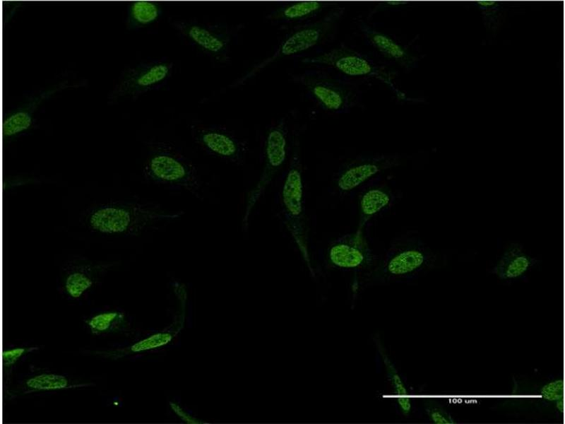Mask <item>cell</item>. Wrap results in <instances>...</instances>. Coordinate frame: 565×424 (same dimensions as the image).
Returning a JSON list of instances; mask_svg holds the SVG:
<instances>
[{
    "label": "cell",
    "mask_w": 565,
    "mask_h": 424,
    "mask_svg": "<svg viewBox=\"0 0 565 424\" xmlns=\"http://www.w3.org/2000/svg\"><path fill=\"white\" fill-rule=\"evenodd\" d=\"M69 81H62L40 93L23 107L8 115L2 122V136L8 139L30 129L33 123V113L45 100L69 87Z\"/></svg>",
    "instance_id": "13"
},
{
    "label": "cell",
    "mask_w": 565,
    "mask_h": 424,
    "mask_svg": "<svg viewBox=\"0 0 565 424\" xmlns=\"http://www.w3.org/2000/svg\"><path fill=\"white\" fill-rule=\"evenodd\" d=\"M183 212H169L140 204L114 203L93 208L88 214L87 223L95 232L107 235L137 234L165 220L179 218Z\"/></svg>",
    "instance_id": "1"
},
{
    "label": "cell",
    "mask_w": 565,
    "mask_h": 424,
    "mask_svg": "<svg viewBox=\"0 0 565 424\" xmlns=\"http://www.w3.org/2000/svg\"><path fill=\"white\" fill-rule=\"evenodd\" d=\"M38 347H21L16 348L9 350H6L2 352V364L4 370H8L12 367L23 355L38 350Z\"/></svg>",
    "instance_id": "25"
},
{
    "label": "cell",
    "mask_w": 565,
    "mask_h": 424,
    "mask_svg": "<svg viewBox=\"0 0 565 424\" xmlns=\"http://www.w3.org/2000/svg\"><path fill=\"white\" fill-rule=\"evenodd\" d=\"M406 1H382L377 4L373 10L369 13V16H371L376 13L378 11H382L383 8H388L390 6H398L400 4H406Z\"/></svg>",
    "instance_id": "29"
},
{
    "label": "cell",
    "mask_w": 565,
    "mask_h": 424,
    "mask_svg": "<svg viewBox=\"0 0 565 424\" xmlns=\"http://www.w3.org/2000/svg\"><path fill=\"white\" fill-rule=\"evenodd\" d=\"M376 342L379 352L384 363L388 375L391 379V381L396 391L398 405L400 406L402 412L407 415L411 410V401L408 396L406 388L393 364L391 363L386 353L383 348L381 343L378 341Z\"/></svg>",
    "instance_id": "24"
},
{
    "label": "cell",
    "mask_w": 565,
    "mask_h": 424,
    "mask_svg": "<svg viewBox=\"0 0 565 424\" xmlns=\"http://www.w3.org/2000/svg\"><path fill=\"white\" fill-rule=\"evenodd\" d=\"M393 200V194L388 187L376 186L366 190L359 199V213L357 234H362L367 223L379 212L389 206Z\"/></svg>",
    "instance_id": "16"
},
{
    "label": "cell",
    "mask_w": 565,
    "mask_h": 424,
    "mask_svg": "<svg viewBox=\"0 0 565 424\" xmlns=\"http://www.w3.org/2000/svg\"><path fill=\"white\" fill-rule=\"evenodd\" d=\"M170 405L172 409L174 411V413L177 415H178L181 418V419L185 423L189 424H198L203 423L196 419L195 418L191 416L186 411H184L178 404L174 402H170Z\"/></svg>",
    "instance_id": "28"
},
{
    "label": "cell",
    "mask_w": 565,
    "mask_h": 424,
    "mask_svg": "<svg viewBox=\"0 0 565 424\" xmlns=\"http://www.w3.org/2000/svg\"><path fill=\"white\" fill-rule=\"evenodd\" d=\"M336 6L337 3L329 1H297L277 8L268 15V18L273 20H302L315 16L326 8Z\"/></svg>",
    "instance_id": "17"
},
{
    "label": "cell",
    "mask_w": 565,
    "mask_h": 424,
    "mask_svg": "<svg viewBox=\"0 0 565 424\" xmlns=\"http://www.w3.org/2000/svg\"><path fill=\"white\" fill-rule=\"evenodd\" d=\"M161 12V7L155 2L133 1L129 6L126 28L128 30H133L148 25L155 21Z\"/></svg>",
    "instance_id": "22"
},
{
    "label": "cell",
    "mask_w": 565,
    "mask_h": 424,
    "mask_svg": "<svg viewBox=\"0 0 565 424\" xmlns=\"http://www.w3.org/2000/svg\"><path fill=\"white\" fill-rule=\"evenodd\" d=\"M537 263L538 259L528 253L523 244L512 241L504 247L492 272L500 280H515L523 276Z\"/></svg>",
    "instance_id": "12"
},
{
    "label": "cell",
    "mask_w": 565,
    "mask_h": 424,
    "mask_svg": "<svg viewBox=\"0 0 565 424\" xmlns=\"http://www.w3.org/2000/svg\"><path fill=\"white\" fill-rule=\"evenodd\" d=\"M199 141L213 154L227 159H235L240 149L234 139L226 133L215 130H206L201 133Z\"/></svg>",
    "instance_id": "20"
},
{
    "label": "cell",
    "mask_w": 565,
    "mask_h": 424,
    "mask_svg": "<svg viewBox=\"0 0 565 424\" xmlns=\"http://www.w3.org/2000/svg\"><path fill=\"white\" fill-rule=\"evenodd\" d=\"M305 64H321L333 67L350 76H367L375 78L388 86L399 99L405 95L394 84L396 76L393 71L377 65L357 51L341 45L328 52L302 60Z\"/></svg>",
    "instance_id": "4"
},
{
    "label": "cell",
    "mask_w": 565,
    "mask_h": 424,
    "mask_svg": "<svg viewBox=\"0 0 565 424\" xmlns=\"http://www.w3.org/2000/svg\"><path fill=\"white\" fill-rule=\"evenodd\" d=\"M287 145L285 122L284 120H280L276 125L270 128L267 134L263 169L258 182L248 194L242 217L244 228H246L248 225L249 217L255 205L285 163L287 157Z\"/></svg>",
    "instance_id": "6"
},
{
    "label": "cell",
    "mask_w": 565,
    "mask_h": 424,
    "mask_svg": "<svg viewBox=\"0 0 565 424\" xmlns=\"http://www.w3.org/2000/svg\"><path fill=\"white\" fill-rule=\"evenodd\" d=\"M554 402H555V407L557 409V411L559 412L563 413H564V396L560 398V399H557V400H556Z\"/></svg>",
    "instance_id": "30"
},
{
    "label": "cell",
    "mask_w": 565,
    "mask_h": 424,
    "mask_svg": "<svg viewBox=\"0 0 565 424\" xmlns=\"http://www.w3.org/2000/svg\"><path fill=\"white\" fill-rule=\"evenodd\" d=\"M85 323L90 332L97 335L124 331L129 326L126 314L119 311L99 313L86 319Z\"/></svg>",
    "instance_id": "23"
},
{
    "label": "cell",
    "mask_w": 565,
    "mask_h": 424,
    "mask_svg": "<svg viewBox=\"0 0 565 424\" xmlns=\"http://www.w3.org/2000/svg\"><path fill=\"white\" fill-rule=\"evenodd\" d=\"M329 263L342 269H357L370 265L374 256L362 234L350 233L335 240L327 253Z\"/></svg>",
    "instance_id": "11"
},
{
    "label": "cell",
    "mask_w": 565,
    "mask_h": 424,
    "mask_svg": "<svg viewBox=\"0 0 565 424\" xmlns=\"http://www.w3.org/2000/svg\"><path fill=\"white\" fill-rule=\"evenodd\" d=\"M93 385L91 382H73L69 378L57 374L43 373L26 379L18 394H27L33 392L49 391Z\"/></svg>",
    "instance_id": "18"
},
{
    "label": "cell",
    "mask_w": 565,
    "mask_h": 424,
    "mask_svg": "<svg viewBox=\"0 0 565 424\" xmlns=\"http://www.w3.org/2000/svg\"><path fill=\"white\" fill-rule=\"evenodd\" d=\"M426 411L430 420L436 424H455L456 420L444 408L437 405H428Z\"/></svg>",
    "instance_id": "27"
},
{
    "label": "cell",
    "mask_w": 565,
    "mask_h": 424,
    "mask_svg": "<svg viewBox=\"0 0 565 424\" xmlns=\"http://www.w3.org/2000/svg\"><path fill=\"white\" fill-rule=\"evenodd\" d=\"M324 110L338 112L352 107L356 100L353 90L344 83L319 71H306L293 76Z\"/></svg>",
    "instance_id": "7"
},
{
    "label": "cell",
    "mask_w": 565,
    "mask_h": 424,
    "mask_svg": "<svg viewBox=\"0 0 565 424\" xmlns=\"http://www.w3.org/2000/svg\"><path fill=\"white\" fill-rule=\"evenodd\" d=\"M564 380L557 379L543 385L540 394L542 399L548 401H555L564 396Z\"/></svg>",
    "instance_id": "26"
},
{
    "label": "cell",
    "mask_w": 565,
    "mask_h": 424,
    "mask_svg": "<svg viewBox=\"0 0 565 424\" xmlns=\"http://www.w3.org/2000/svg\"><path fill=\"white\" fill-rule=\"evenodd\" d=\"M477 2L484 6H492L496 3L494 1H478Z\"/></svg>",
    "instance_id": "31"
},
{
    "label": "cell",
    "mask_w": 565,
    "mask_h": 424,
    "mask_svg": "<svg viewBox=\"0 0 565 424\" xmlns=\"http://www.w3.org/2000/svg\"><path fill=\"white\" fill-rule=\"evenodd\" d=\"M113 265L112 263L82 264L73 266L64 278V290L71 298H79L94 285L98 275Z\"/></svg>",
    "instance_id": "14"
},
{
    "label": "cell",
    "mask_w": 565,
    "mask_h": 424,
    "mask_svg": "<svg viewBox=\"0 0 565 424\" xmlns=\"http://www.w3.org/2000/svg\"><path fill=\"white\" fill-rule=\"evenodd\" d=\"M399 157L390 155L367 156L355 160L338 176L336 185L343 192L360 186L374 175L399 165Z\"/></svg>",
    "instance_id": "10"
},
{
    "label": "cell",
    "mask_w": 565,
    "mask_h": 424,
    "mask_svg": "<svg viewBox=\"0 0 565 424\" xmlns=\"http://www.w3.org/2000/svg\"><path fill=\"white\" fill-rule=\"evenodd\" d=\"M345 11V7L336 6L321 19L298 27L286 37L270 57L256 65L237 81L235 85L244 84L262 69L280 59L299 54L323 42L335 31Z\"/></svg>",
    "instance_id": "3"
},
{
    "label": "cell",
    "mask_w": 565,
    "mask_h": 424,
    "mask_svg": "<svg viewBox=\"0 0 565 424\" xmlns=\"http://www.w3.org/2000/svg\"><path fill=\"white\" fill-rule=\"evenodd\" d=\"M177 28L186 37L208 52L218 54L223 52L227 48V38L206 27L184 23L177 24Z\"/></svg>",
    "instance_id": "19"
},
{
    "label": "cell",
    "mask_w": 565,
    "mask_h": 424,
    "mask_svg": "<svg viewBox=\"0 0 565 424\" xmlns=\"http://www.w3.org/2000/svg\"><path fill=\"white\" fill-rule=\"evenodd\" d=\"M358 25L371 45L384 57L404 66L410 64L412 59L408 52L391 37L376 30L363 20H359Z\"/></svg>",
    "instance_id": "15"
},
{
    "label": "cell",
    "mask_w": 565,
    "mask_h": 424,
    "mask_svg": "<svg viewBox=\"0 0 565 424\" xmlns=\"http://www.w3.org/2000/svg\"><path fill=\"white\" fill-rule=\"evenodd\" d=\"M172 338V335L169 333H157L127 347L114 350L96 351L95 353L105 358L117 360L133 353L162 346L168 343Z\"/></svg>",
    "instance_id": "21"
},
{
    "label": "cell",
    "mask_w": 565,
    "mask_h": 424,
    "mask_svg": "<svg viewBox=\"0 0 565 424\" xmlns=\"http://www.w3.org/2000/svg\"><path fill=\"white\" fill-rule=\"evenodd\" d=\"M443 258L417 235L408 234L398 238L388 249L380 267L381 273L391 277L415 273Z\"/></svg>",
    "instance_id": "5"
},
{
    "label": "cell",
    "mask_w": 565,
    "mask_h": 424,
    "mask_svg": "<svg viewBox=\"0 0 565 424\" xmlns=\"http://www.w3.org/2000/svg\"><path fill=\"white\" fill-rule=\"evenodd\" d=\"M144 172L156 182L180 187L192 193L199 189L198 178L194 167L168 152H159L150 156Z\"/></svg>",
    "instance_id": "8"
},
{
    "label": "cell",
    "mask_w": 565,
    "mask_h": 424,
    "mask_svg": "<svg viewBox=\"0 0 565 424\" xmlns=\"http://www.w3.org/2000/svg\"><path fill=\"white\" fill-rule=\"evenodd\" d=\"M172 65L155 62L139 65L127 71L110 93L112 100L141 94L162 82L170 74Z\"/></svg>",
    "instance_id": "9"
},
{
    "label": "cell",
    "mask_w": 565,
    "mask_h": 424,
    "mask_svg": "<svg viewBox=\"0 0 565 424\" xmlns=\"http://www.w3.org/2000/svg\"><path fill=\"white\" fill-rule=\"evenodd\" d=\"M298 139L294 142L289 169L283 182L281 199L285 224L312 275L314 274L308 245L304 210L302 165Z\"/></svg>",
    "instance_id": "2"
}]
</instances>
